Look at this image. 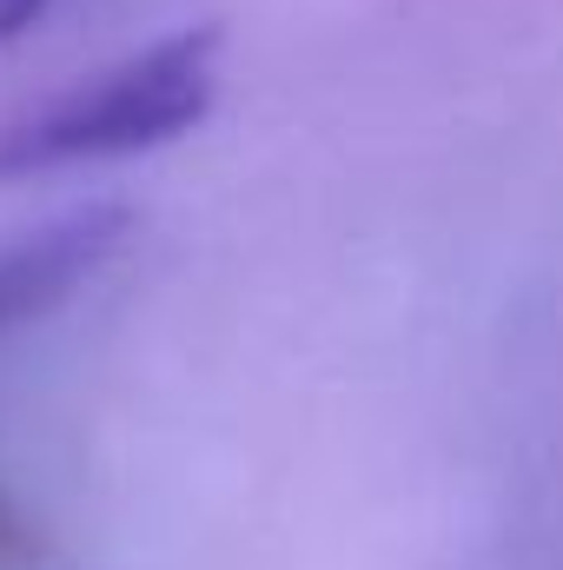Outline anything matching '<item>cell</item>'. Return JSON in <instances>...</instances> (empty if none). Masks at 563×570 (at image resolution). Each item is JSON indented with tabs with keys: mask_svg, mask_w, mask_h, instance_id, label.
<instances>
[{
	"mask_svg": "<svg viewBox=\"0 0 563 570\" xmlns=\"http://www.w3.org/2000/svg\"><path fill=\"white\" fill-rule=\"evenodd\" d=\"M219 100V27H186L146 53L0 120V179L107 166L192 134Z\"/></svg>",
	"mask_w": 563,
	"mask_h": 570,
	"instance_id": "1",
	"label": "cell"
},
{
	"mask_svg": "<svg viewBox=\"0 0 563 570\" xmlns=\"http://www.w3.org/2000/svg\"><path fill=\"white\" fill-rule=\"evenodd\" d=\"M127 239V213L120 206H87V213H67L40 233H27L20 246L0 253V338L40 312H53L67 292L93 279L113 246Z\"/></svg>",
	"mask_w": 563,
	"mask_h": 570,
	"instance_id": "2",
	"label": "cell"
},
{
	"mask_svg": "<svg viewBox=\"0 0 563 570\" xmlns=\"http://www.w3.org/2000/svg\"><path fill=\"white\" fill-rule=\"evenodd\" d=\"M40 564V538H33V524L0 498V570H33Z\"/></svg>",
	"mask_w": 563,
	"mask_h": 570,
	"instance_id": "3",
	"label": "cell"
},
{
	"mask_svg": "<svg viewBox=\"0 0 563 570\" xmlns=\"http://www.w3.org/2000/svg\"><path fill=\"white\" fill-rule=\"evenodd\" d=\"M47 7H53V0H0V47H7V40H20Z\"/></svg>",
	"mask_w": 563,
	"mask_h": 570,
	"instance_id": "4",
	"label": "cell"
}]
</instances>
